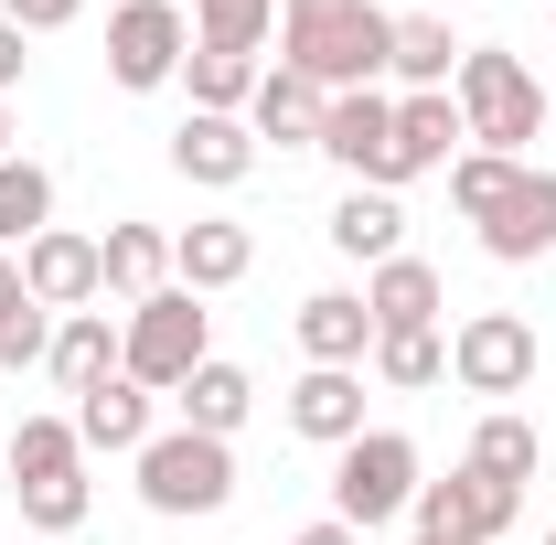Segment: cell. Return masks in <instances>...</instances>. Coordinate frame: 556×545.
<instances>
[{"label":"cell","mask_w":556,"mask_h":545,"mask_svg":"<svg viewBox=\"0 0 556 545\" xmlns=\"http://www.w3.org/2000/svg\"><path fill=\"white\" fill-rule=\"evenodd\" d=\"M386 43H396V11L375 0H278V65H300L321 97L386 86Z\"/></svg>","instance_id":"cell-1"},{"label":"cell","mask_w":556,"mask_h":545,"mask_svg":"<svg viewBox=\"0 0 556 545\" xmlns=\"http://www.w3.org/2000/svg\"><path fill=\"white\" fill-rule=\"evenodd\" d=\"M450 97H460L471 150H503V161H525V150L546 139V118H556V97L535 86V65H525L514 43H471L460 75H450Z\"/></svg>","instance_id":"cell-2"},{"label":"cell","mask_w":556,"mask_h":545,"mask_svg":"<svg viewBox=\"0 0 556 545\" xmlns=\"http://www.w3.org/2000/svg\"><path fill=\"white\" fill-rule=\"evenodd\" d=\"M0 460H11V481H22V524H33L43 545H65L75 524L97 514L75 417H22V428H0Z\"/></svg>","instance_id":"cell-3"},{"label":"cell","mask_w":556,"mask_h":545,"mask_svg":"<svg viewBox=\"0 0 556 545\" xmlns=\"http://www.w3.org/2000/svg\"><path fill=\"white\" fill-rule=\"evenodd\" d=\"M193 364H214V310L193 289H150L129 321H118V375L150 385V396H182Z\"/></svg>","instance_id":"cell-4"},{"label":"cell","mask_w":556,"mask_h":545,"mask_svg":"<svg viewBox=\"0 0 556 545\" xmlns=\"http://www.w3.org/2000/svg\"><path fill=\"white\" fill-rule=\"evenodd\" d=\"M139 503L161 524H204L236 503V439H204V428H161L139 449Z\"/></svg>","instance_id":"cell-5"},{"label":"cell","mask_w":556,"mask_h":545,"mask_svg":"<svg viewBox=\"0 0 556 545\" xmlns=\"http://www.w3.org/2000/svg\"><path fill=\"white\" fill-rule=\"evenodd\" d=\"M417 439L407 428H364L353 449H332V514H343L353 535H375V524H396L417 503Z\"/></svg>","instance_id":"cell-6"},{"label":"cell","mask_w":556,"mask_h":545,"mask_svg":"<svg viewBox=\"0 0 556 545\" xmlns=\"http://www.w3.org/2000/svg\"><path fill=\"white\" fill-rule=\"evenodd\" d=\"M407 514H417V535H428V545H514V514H525V492L460 460L450 481H417Z\"/></svg>","instance_id":"cell-7"},{"label":"cell","mask_w":556,"mask_h":545,"mask_svg":"<svg viewBox=\"0 0 556 545\" xmlns=\"http://www.w3.org/2000/svg\"><path fill=\"white\" fill-rule=\"evenodd\" d=\"M182 54H193V11L182 0H118L108 11V75L150 97V86H182Z\"/></svg>","instance_id":"cell-8"},{"label":"cell","mask_w":556,"mask_h":545,"mask_svg":"<svg viewBox=\"0 0 556 545\" xmlns=\"http://www.w3.org/2000/svg\"><path fill=\"white\" fill-rule=\"evenodd\" d=\"M450 385L460 396H525L535 385V321L525 310H471L460 332H450Z\"/></svg>","instance_id":"cell-9"},{"label":"cell","mask_w":556,"mask_h":545,"mask_svg":"<svg viewBox=\"0 0 556 545\" xmlns=\"http://www.w3.org/2000/svg\"><path fill=\"white\" fill-rule=\"evenodd\" d=\"M321 161L353 172V182H375V193H396V97L386 86H353L321 107Z\"/></svg>","instance_id":"cell-10"},{"label":"cell","mask_w":556,"mask_h":545,"mask_svg":"<svg viewBox=\"0 0 556 545\" xmlns=\"http://www.w3.org/2000/svg\"><path fill=\"white\" fill-rule=\"evenodd\" d=\"M172 172H182L193 193H236V182L257 172V129H247V118H214V107H182V129H172Z\"/></svg>","instance_id":"cell-11"},{"label":"cell","mask_w":556,"mask_h":545,"mask_svg":"<svg viewBox=\"0 0 556 545\" xmlns=\"http://www.w3.org/2000/svg\"><path fill=\"white\" fill-rule=\"evenodd\" d=\"M22 289H33L43 310H97V300H108L97 236H75V225H43V236L22 246Z\"/></svg>","instance_id":"cell-12"},{"label":"cell","mask_w":556,"mask_h":545,"mask_svg":"<svg viewBox=\"0 0 556 545\" xmlns=\"http://www.w3.org/2000/svg\"><path fill=\"white\" fill-rule=\"evenodd\" d=\"M278 417H289L311 449H353V439H364V364H311V375L278 396Z\"/></svg>","instance_id":"cell-13"},{"label":"cell","mask_w":556,"mask_h":545,"mask_svg":"<svg viewBox=\"0 0 556 545\" xmlns=\"http://www.w3.org/2000/svg\"><path fill=\"white\" fill-rule=\"evenodd\" d=\"M482 257H492V268H535V257H556V172L525 161V182H514L503 214L482 225Z\"/></svg>","instance_id":"cell-14"},{"label":"cell","mask_w":556,"mask_h":545,"mask_svg":"<svg viewBox=\"0 0 556 545\" xmlns=\"http://www.w3.org/2000/svg\"><path fill=\"white\" fill-rule=\"evenodd\" d=\"M75 439H86V449H108V460H139V449L161 439V396L129 385V375H108L97 396H75Z\"/></svg>","instance_id":"cell-15"},{"label":"cell","mask_w":556,"mask_h":545,"mask_svg":"<svg viewBox=\"0 0 556 545\" xmlns=\"http://www.w3.org/2000/svg\"><path fill=\"white\" fill-rule=\"evenodd\" d=\"M364 310H375V332H439L450 278L428 257H386V268H364Z\"/></svg>","instance_id":"cell-16"},{"label":"cell","mask_w":556,"mask_h":545,"mask_svg":"<svg viewBox=\"0 0 556 545\" xmlns=\"http://www.w3.org/2000/svg\"><path fill=\"white\" fill-rule=\"evenodd\" d=\"M247 268H257V236H247V225H225V214H204V225H182V236H172V289H193V300L236 289Z\"/></svg>","instance_id":"cell-17"},{"label":"cell","mask_w":556,"mask_h":545,"mask_svg":"<svg viewBox=\"0 0 556 545\" xmlns=\"http://www.w3.org/2000/svg\"><path fill=\"white\" fill-rule=\"evenodd\" d=\"M321 107H332V97H321L300 65H268L257 97H247V129H257V150H268V139L278 150H321Z\"/></svg>","instance_id":"cell-18"},{"label":"cell","mask_w":556,"mask_h":545,"mask_svg":"<svg viewBox=\"0 0 556 545\" xmlns=\"http://www.w3.org/2000/svg\"><path fill=\"white\" fill-rule=\"evenodd\" d=\"M460 97L450 86H428V97H396V182H417V172H450L460 161Z\"/></svg>","instance_id":"cell-19"},{"label":"cell","mask_w":556,"mask_h":545,"mask_svg":"<svg viewBox=\"0 0 556 545\" xmlns=\"http://www.w3.org/2000/svg\"><path fill=\"white\" fill-rule=\"evenodd\" d=\"M300 353H311V364H364V353H375L364 289H311V300H300Z\"/></svg>","instance_id":"cell-20"},{"label":"cell","mask_w":556,"mask_h":545,"mask_svg":"<svg viewBox=\"0 0 556 545\" xmlns=\"http://www.w3.org/2000/svg\"><path fill=\"white\" fill-rule=\"evenodd\" d=\"M43 375H54L65 396H97V385L118 375V321H108V310H65V321H54V353H43Z\"/></svg>","instance_id":"cell-21"},{"label":"cell","mask_w":556,"mask_h":545,"mask_svg":"<svg viewBox=\"0 0 556 545\" xmlns=\"http://www.w3.org/2000/svg\"><path fill=\"white\" fill-rule=\"evenodd\" d=\"M172 407H182V428H204V439H236V428L257 417V375L214 353V364H193V375H182V396H172Z\"/></svg>","instance_id":"cell-22"},{"label":"cell","mask_w":556,"mask_h":545,"mask_svg":"<svg viewBox=\"0 0 556 545\" xmlns=\"http://www.w3.org/2000/svg\"><path fill=\"white\" fill-rule=\"evenodd\" d=\"M386 75L396 97H428L460 75V43H450V11H396V43H386Z\"/></svg>","instance_id":"cell-23"},{"label":"cell","mask_w":556,"mask_h":545,"mask_svg":"<svg viewBox=\"0 0 556 545\" xmlns=\"http://www.w3.org/2000/svg\"><path fill=\"white\" fill-rule=\"evenodd\" d=\"M332 246H343V257H364V268L407 257V204H396V193H375V182H353L343 204H332Z\"/></svg>","instance_id":"cell-24"},{"label":"cell","mask_w":556,"mask_h":545,"mask_svg":"<svg viewBox=\"0 0 556 545\" xmlns=\"http://www.w3.org/2000/svg\"><path fill=\"white\" fill-rule=\"evenodd\" d=\"M97 268H108V300H150V289H172V236L161 225H108L97 236Z\"/></svg>","instance_id":"cell-25"},{"label":"cell","mask_w":556,"mask_h":545,"mask_svg":"<svg viewBox=\"0 0 556 545\" xmlns=\"http://www.w3.org/2000/svg\"><path fill=\"white\" fill-rule=\"evenodd\" d=\"M471 471H492V481H525L546 471V439H535V417H514V407H482V428H471Z\"/></svg>","instance_id":"cell-26"},{"label":"cell","mask_w":556,"mask_h":545,"mask_svg":"<svg viewBox=\"0 0 556 545\" xmlns=\"http://www.w3.org/2000/svg\"><path fill=\"white\" fill-rule=\"evenodd\" d=\"M257 54H236V43H193L182 54V86H193V107H214V118H247V97H257Z\"/></svg>","instance_id":"cell-27"},{"label":"cell","mask_w":556,"mask_h":545,"mask_svg":"<svg viewBox=\"0 0 556 545\" xmlns=\"http://www.w3.org/2000/svg\"><path fill=\"white\" fill-rule=\"evenodd\" d=\"M43 225H54V172L11 150V161H0V257H22Z\"/></svg>","instance_id":"cell-28"},{"label":"cell","mask_w":556,"mask_h":545,"mask_svg":"<svg viewBox=\"0 0 556 545\" xmlns=\"http://www.w3.org/2000/svg\"><path fill=\"white\" fill-rule=\"evenodd\" d=\"M364 364H375V385L428 396V385L450 375V342H439V332H375V353H364Z\"/></svg>","instance_id":"cell-29"},{"label":"cell","mask_w":556,"mask_h":545,"mask_svg":"<svg viewBox=\"0 0 556 545\" xmlns=\"http://www.w3.org/2000/svg\"><path fill=\"white\" fill-rule=\"evenodd\" d=\"M514 182H525V161H503V150H460V161H450V204L471 214V225H492Z\"/></svg>","instance_id":"cell-30"},{"label":"cell","mask_w":556,"mask_h":545,"mask_svg":"<svg viewBox=\"0 0 556 545\" xmlns=\"http://www.w3.org/2000/svg\"><path fill=\"white\" fill-rule=\"evenodd\" d=\"M278 33V0H193V43H236V54H257Z\"/></svg>","instance_id":"cell-31"},{"label":"cell","mask_w":556,"mask_h":545,"mask_svg":"<svg viewBox=\"0 0 556 545\" xmlns=\"http://www.w3.org/2000/svg\"><path fill=\"white\" fill-rule=\"evenodd\" d=\"M54 321H65V310H43V300L0 310V375H33V364L54 353Z\"/></svg>","instance_id":"cell-32"},{"label":"cell","mask_w":556,"mask_h":545,"mask_svg":"<svg viewBox=\"0 0 556 545\" xmlns=\"http://www.w3.org/2000/svg\"><path fill=\"white\" fill-rule=\"evenodd\" d=\"M75 11H86V0H0V22H11V33H65Z\"/></svg>","instance_id":"cell-33"},{"label":"cell","mask_w":556,"mask_h":545,"mask_svg":"<svg viewBox=\"0 0 556 545\" xmlns=\"http://www.w3.org/2000/svg\"><path fill=\"white\" fill-rule=\"evenodd\" d=\"M22 43H33V33H11V22H0V97H11V86H22V65H33V54H22Z\"/></svg>","instance_id":"cell-34"},{"label":"cell","mask_w":556,"mask_h":545,"mask_svg":"<svg viewBox=\"0 0 556 545\" xmlns=\"http://www.w3.org/2000/svg\"><path fill=\"white\" fill-rule=\"evenodd\" d=\"M289 545H364V535H353L343 514H321V524H300V535H289Z\"/></svg>","instance_id":"cell-35"},{"label":"cell","mask_w":556,"mask_h":545,"mask_svg":"<svg viewBox=\"0 0 556 545\" xmlns=\"http://www.w3.org/2000/svg\"><path fill=\"white\" fill-rule=\"evenodd\" d=\"M33 289H22V257H0V310H22Z\"/></svg>","instance_id":"cell-36"},{"label":"cell","mask_w":556,"mask_h":545,"mask_svg":"<svg viewBox=\"0 0 556 545\" xmlns=\"http://www.w3.org/2000/svg\"><path fill=\"white\" fill-rule=\"evenodd\" d=\"M0 161H11V97H0Z\"/></svg>","instance_id":"cell-37"},{"label":"cell","mask_w":556,"mask_h":545,"mask_svg":"<svg viewBox=\"0 0 556 545\" xmlns=\"http://www.w3.org/2000/svg\"><path fill=\"white\" fill-rule=\"evenodd\" d=\"M428 11H460V0H428Z\"/></svg>","instance_id":"cell-38"},{"label":"cell","mask_w":556,"mask_h":545,"mask_svg":"<svg viewBox=\"0 0 556 545\" xmlns=\"http://www.w3.org/2000/svg\"><path fill=\"white\" fill-rule=\"evenodd\" d=\"M546 545H556V524H546Z\"/></svg>","instance_id":"cell-39"},{"label":"cell","mask_w":556,"mask_h":545,"mask_svg":"<svg viewBox=\"0 0 556 545\" xmlns=\"http://www.w3.org/2000/svg\"><path fill=\"white\" fill-rule=\"evenodd\" d=\"M417 545H428V535H417Z\"/></svg>","instance_id":"cell-40"},{"label":"cell","mask_w":556,"mask_h":545,"mask_svg":"<svg viewBox=\"0 0 556 545\" xmlns=\"http://www.w3.org/2000/svg\"><path fill=\"white\" fill-rule=\"evenodd\" d=\"M546 129H556V118H546Z\"/></svg>","instance_id":"cell-41"}]
</instances>
